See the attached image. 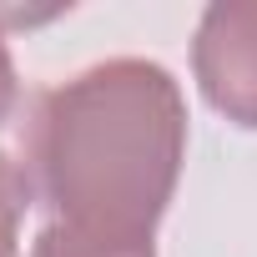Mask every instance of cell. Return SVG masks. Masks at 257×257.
<instances>
[{
  "label": "cell",
  "mask_w": 257,
  "mask_h": 257,
  "mask_svg": "<svg viewBox=\"0 0 257 257\" xmlns=\"http://www.w3.org/2000/svg\"><path fill=\"white\" fill-rule=\"evenodd\" d=\"M187 147L177 81L152 61H106L41 96L26 157L56 222L152 237Z\"/></svg>",
  "instance_id": "1"
},
{
  "label": "cell",
  "mask_w": 257,
  "mask_h": 257,
  "mask_svg": "<svg viewBox=\"0 0 257 257\" xmlns=\"http://www.w3.org/2000/svg\"><path fill=\"white\" fill-rule=\"evenodd\" d=\"M192 61L202 96L237 126H257V0L212 6L202 16Z\"/></svg>",
  "instance_id": "2"
},
{
  "label": "cell",
  "mask_w": 257,
  "mask_h": 257,
  "mask_svg": "<svg viewBox=\"0 0 257 257\" xmlns=\"http://www.w3.org/2000/svg\"><path fill=\"white\" fill-rule=\"evenodd\" d=\"M31 257H152V237H106V232H81V227L51 222L36 237Z\"/></svg>",
  "instance_id": "3"
},
{
  "label": "cell",
  "mask_w": 257,
  "mask_h": 257,
  "mask_svg": "<svg viewBox=\"0 0 257 257\" xmlns=\"http://www.w3.org/2000/svg\"><path fill=\"white\" fill-rule=\"evenodd\" d=\"M31 202V177L0 152V257H16V232Z\"/></svg>",
  "instance_id": "4"
},
{
  "label": "cell",
  "mask_w": 257,
  "mask_h": 257,
  "mask_svg": "<svg viewBox=\"0 0 257 257\" xmlns=\"http://www.w3.org/2000/svg\"><path fill=\"white\" fill-rule=\"evenodd\" d=\"M11 106H16V71H11V51H6V41H0V121L11 116Z\"/></svg>",
  "instance_id": "5"
}]
</instances>
